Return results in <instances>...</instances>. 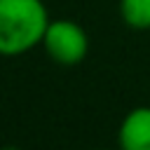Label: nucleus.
<instances>
[{
	"label": "nucleus",
	"mask_w": 150,
	"mask_h": 150,
	"mask_svg": "<svg viewBox=\"0 0 150 150\" xmlns=\"http://www.w3.org/2000/svg\"><path fill=\"white\" fill-rule=\"evenodd\" d=\"M91 150H110V148H91ZM120 150V148H117Z\"/></svg>",
	"instance_id": "423d86ee"
},
{
	"label": "nucleus",
	"mask_w": 150,
	"mask_h": 150,
	"mask_svg": "<svg viewBox=\"0 0 150 150\" xmlns=\"http://www.w3.org/2000/svg\"><path fill=\"white\" fill-rule=\"evenodd\" d=\"M120 150H150V105L131 108L117 129Z\"/></svg>",
	"instance_id": "7ed1b4c3"
},
{
	"label": "nucleus",
	"mask_w": 150,
	"mask_h": 150,
	"mask_svg": "<svg viewBox=\"0 0 150 150\" xmlns=\"http://www.w3.org/2000/svg\"><path fill=\"white\" fill-rule=\"evenodd\" d=\"M49 21L42 0H0V56H21L42 45Z\"/></svg>",
	"instance_id": "f257e3e1"
},
{
	"label": "nucleus",
	"mask_w": 150,
	"mask_h": 150,
	"mask_svg": "<svg viewBox=\"0 0 150 150\" xmlns=\"http://www.w3.org/2000/svg\"><path fill=\"white\" fill-rule=\"evenodd\" d=\"M42 49L61 66H77L89 54V38L80 23L70 19H54L45 30Z\"/></svg>",
	"instance_id": "f03ea898"
},
{
	"label": "nucleus",
	"mask_w": 150,
	"mask_h": 150,
	"mask_svg": "<svg viewBox=\"0 0 150 150\" xmlns=\"http://www.w3.org/2000/svg\"><path fill=\"white\" fill-rule=\"evenodd\" d=\"M0 150H19V148H14V145H5V148H0Z\"/></svg>",
	"instance_id": "39448f33"
},
{
	"label": "nucleus",
	"mask_w": 150,
	"mask_h": 150,
	"mask_svg": "<svg viewBox=\"0 0 150 150\" xmlns=\"http://www.w3.org/2000/svg\"><path fill=\"white\" fill-rule=\"evenodd\" d=\"M120 16L129 28L150 30V0H120Z\"/></svg>",
	"instance_id": "20e7f679"
}]
</instances>
